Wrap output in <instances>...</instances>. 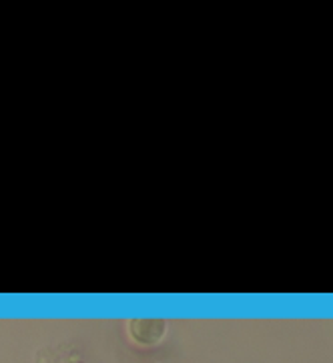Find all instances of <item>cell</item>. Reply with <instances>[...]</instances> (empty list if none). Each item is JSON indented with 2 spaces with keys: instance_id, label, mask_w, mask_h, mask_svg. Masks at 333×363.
<instances>
[{
  "instance_id": "6da1fadb",
  "label": "cell",
  "mask_w": 333,
  "mask_h": 363,
  "mask_svg": "<svg viewBox=\"0 0 333 363\" xmlns=\"http://www.w3.org/2000/svg\"><path fill=\"white\" fill-rule=\"evenodd\" d=\"M166 321L159 317H135L129 319V335L141 345H155L165 337Z\"/></svg>"
}]
</instances>
